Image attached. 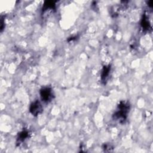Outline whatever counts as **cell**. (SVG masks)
<instances>
[{"mask_svg":"<svg viewBox=\"0 0 153 153\" xmlns=\"http://www.w3.org/2000/svg\"><path fill=\"white\" fill-rule=\"evenodd\" d=\"M130 111V104L125 101H121L118 105L117 111L113 114V119L120 123L125 122Z\"/></svg>","mask_w":153,"mask_h":153,"instance_id":"obj_1","label":"cell"},{"mask_svg":"<svg viewBox=\"0 0 153 153\" xmlns=\"http://www.w3.org/2000/svg\"><path fill=\"white\" fill-rule=\"evenodd\" d=\"M4 21H3V19H1V30L2 31L3 28H4Z\"/></svg>","mask_w":153,"mask_h":153,"instance_id":"obj_8","label":"cell"},{"mask_svg":"<svg viewBox=\"0 0 153 153\" xmlns=\"http://www.w3.org/2000/svg\"><path fill=\"white\" fill-rule=\"evenodd\" d=\"M55 7V2L54 1H45L42 7V11L47 10L48 9H53Z\"/></svg>","mask_w":153,"mask_h":153,"instance_id":"obj_7","label":"cell"},{"mask_svg":"<svg viewBox=\"0 0 153 153\" xmlns=\"http://www.w3.org/2000/svg\"><path fill=\"white\" fill-rule=\"evenodd\" d=\"M110 71H111L110 65H105L103 67V69L101 72V81L104 84H106L108 79Z\"/></svg>","mask_w":153,"mask_h":153,"instance_id":"obj_4","label":"cell"},{"mask_svg":"<svg viewBox=\"0 0 153 153\" xmlns=\"http://www.w3.org/2000/svg\"><path fill=\"white\" fill-rule=\"evenodd\" d=\"M29 136V131L27 130H23L20 132L18 134L17 139V145H20L22 142H23L27 137Z\"/></svg>","mask_w":153,"mask_h":153,"instance_id":"obj_5","label":"cell"},{"mask_svg":"<svg viewBox=\"0 0 153 153\" xmlns=\"http://www.w3.org/2000/svg\"><path fill=\"white\" fill-rule=\"evenodd\" d=\"M141 26L144 30H148L150 28V23L148 20L147 17L145 15L143 16L142 19Z\"/></svg>","mask_w":153,"mask_h":153,"instance_id":"obj_6","label":"cell"},{"mask_svg":"<svg viewBox=\"0 0 153 153\" xmlns=\"http://www.w3.org/2000/svg\"><path fill=\"white\" fill-rule=\"evenodd\" d=\"M41 100L45 102H48L51 100L53 97V93L50 87H43L39 91Z\"/></svg>","mask_w":153,"mask_h":153,"instance_id":"obj_2","label":"cell"},{"mask_svg":"<svg viewBox=\"0 0 153 153\" xmlns=\"http://www.w3.org/2000/svg\"><path fill=\"white\" fill-rule=\"evenodd\" d=\"M43 111L42 106L38 100H36L32 103L29 107V111L33 116H37Z\"/></svg>","mask_w":153,"mask_h":153,"instance_id":"obj_3","label":"cell"}]
</instances>
